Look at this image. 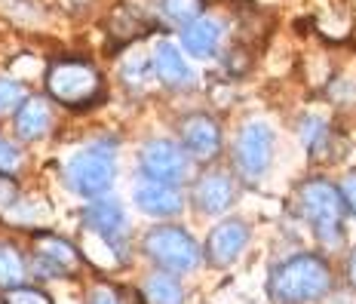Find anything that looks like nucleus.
<instances>
[{
  "label": "nucleus",
  "instance_id": "21",
  "mask_svg": "<svg viewBox=\"0 0 356 304\" xmlns=\"http://www.w3.org/2000/svg\"><path fill=\"white\" fill-rule=\"evenodd\" d=\"M22 102H25L22 83H16V80H10V77H0V114H13V111H19Z\"/></svg>",
  "mask_w": 356,
  "mask_h": 304
},
{
  "label": "nucleus",
  "instance_id": "14",
  "mask_svg": "<svg viewBox=\"0 0 356 304\" xmlns=\"http://www.w3.org/2000/svg\"><path fill=\"white\" fill-rule=\"evenodd\" d=\"M151 65H154V71H157V80L163 86H169V90H188L191 80H194L184 56L178 53V47L169 40H160L157 47H154Z\"/></svg>",
  "mask_w": 356,
  "mask_h": 304
},
{
  "label": "nucleus",
  "instance_id": "1",
  "mask_svg": "<svg viewBox=\"0 0 356 304\" xmlns=\"http://www.w3.org/2000/svg\"><path fill=\"white\" fill-rule=\"evenodd\" d=\"M332 289V268L323 255L301 252L280 262L267 277V295L273 304H314Z\"/></svg>",
  "mask_w": 356,
  "mask_h": 304
},
{
  "label": "nucleus",
  "instance_id": "3",
  "mask_svg": "<svg viewBox=\"0 0 356 304\" xmlns=\"http://www.w3.org/2000/svg\"><path fill=\"white\" fill-rule=\"evenodd\" d=\"M47 93L65 108H89L102 95V77L86 58H56L47 68Z\"/></svg>",
  "mask_w": 356,
  "mask_h": 304
},
{
  "label": "nucleus",
  "instance_id": "16",
  "mask_svg": "<svg viewBox=\"0 0 356 304\" xmlns=\"http://www.w3.org/2000/svg\"><path fill=\"white\" fill-rule=\"evenodd\" d=\"M53 126V111L43 99H25L22 108L16 111V132L25 142H37L43 138Z\"/></svg>",
  "mask_w": 356,
  "mask_h": 304
},
{
  "label": "nucleus",
  "instance_id": "20",
  "mask_svg": "<svg viewBox=\"0 0 356 304\" xmlns=\"http://www.w3.org/2000/svg\"><path fill=\"white\" fill-rule=\"evenodd\" d=\"M301 142L307 145V151H320V145L329 138V123L323 120V117H304L301 120Z\"/></svg>",
  "mask_w": 356,
  "mask_h": 304
},
{
  "label": "nucleus",
  "instance_id": "9",
  "mask_svg": "<svg viewBox=\"0 0 356 304\" xmlns=\"http://www.w3.org/2000/svg\"><path fill=\"white\" fill-rule=\"evenodd\" d=\"M178 136H181V147L188 157L209 163L221 154V129L209 114H188L178 123Z\"/></svg>",
  "mask_w": 356,
  "mask_h": 304
},
{
  "label": "nucleus",
  "instance_id": "25",
  "mask_svg": "<svg viewBox=\"0 0 356 304\" xmlns=\"http://www.w3.org/2000/svg\"><path fill=\"white\" fill-rule=\"evenodd\" d=\"M338 191H341V197H344L347 209H353V212H356V173H353V175H347L344 188H338Z\"/></svg>",
  "mask_w": 356,
  "mask_h": 304
},
{
  "label": "nucleus",
  "instance_id": "13",
  "mask_svg": "<svg viewBox=\"0 0 356 304\" xmlns=\"http://www.w3.org/2000/svg\"><path fill=\"white\" fill-rule=\"evenodd\" d=\"M236 200V184L227 173H203L194 184V206L203 215H221L227 212Z\"/></svg>",
  "mask_w": 356,
  "mask_h": 304
},
{
  "label": "nucleus",
  "instance_id": "26",
  "mask_svg": "<svg viewBox=\"0 0 356 304\" xmlns=\"http://www.w3.org/2000/svg\"><path fill=\"white\" fill-rule=\"evenodd\" d=\"M89 304H120V301H117V295L111 292V289L99 286V289L92 292V301H89Z\"/></svg>",
  "mask_w": 356,
  "mask_h": 304
},
{
  "label": "nucleus",
  "instance_id": "17",
  "mask_svg": "<svg viewBox=\"0 0 356 304\" xmlns=\"http://www.w3.org/2000/svg\"><path fill=\"white\" fill-rule=\"evenodd\" d=\"M154 13L163 25L169 28H188L203 13V0H154Z\"/></svg>",
  "mask_w": 356,
  "mask_h": 304
},
{
  "label": "nucleus",
  "instance_id": "23",
  "mask_svg": "<svg viewBox=\"0 0 356 304\" xmlns=\"http://www.w3.org/2000/svg\"><path fill=\"white\" fill-rule=\"evenodd\" d=\"M19 166V151L13 142H6V138H0V173H16Z\"/></svg>",
  "mask_w": 356,
  "mask_h": 304
},
{
  "label": "nucleus",
  "instance_id": "7",
  "mask_svg": "<svg viewBox=\"0 0 356 304\" xmlns=\"http://www.w3.org/2000/svg\"><path fill=\"white\" fill-rule=\"evenodd\" d=\"M273 160V129L261 120H252L240 129L234 145V163L246 179H258L267 173Z\"/></svg>",
  "mask_w": 356,
  "mask_h": 304
},
{
  "label": "nucleus",
  "instance_id": "10",
  "mask_svg": "<svg viewBox=\"0 0 356 304\" xmlns=\"http://www.w3.org/2000/svg\"><path fill=\"white\" fill-rule=\"evenodd\" d=\"M80 264V252L56 234H34V268L43 280L71 273Z\"/></svg>",
  "mask_w": 356,
  "mask_h": 304
},
{
  "label": "nucleus",
  "instance_id": "11",
  "mask_svg": "<svg viewBox=\"0 0 356 304\" xmlns=\"http://www.w3.org/2000/svg\"><path fill=\"white\" fill-rule=\"evenodd\" d=\"M83 227L89 234L102 237L108 246L120 249L123 246V234H126V215H123V206L117 200H95L83 209Z\"/></svg>",
  "mask_w": 356,
  "mask_h": 304
},
{
  "label": "nucleus",
  "instance_id": "24",
  "mask_svg": "<svg viewBox=\"0 0 356 304\" xmlns=\"http://www.w3.org/2000/svg\"><path fill=\"white\" fill-rule=\"evenodd\" d=\"M16 197H19V191H16V184H13V179H6V173H0V209L13 206Z\"/></svg>",
  "mask_w": 356,
  "mask_h": 304
},
{
  "label": "nucleus",
  "instance_id": "18",
  "mask_svg": "<svg viewBox=\"0 0 356 304\" xmlns=\"http://www.w3.org/2000/svg\"><path fill=\"white\" fill-rule=\"evenodd\" d=\"M145 295L151 304H184V289L169 273H154L145 283Z\"/></svg>",
  "mask_w": 356,
  "mask_h": 304
},
{
  "label": "nucleus",
  "instance_id": "2",
  "mask_svg": "<svg viewBox=\"0 0 356 304\" xmlns=\"http://www.w3.org/2000/svg\"><path fill=\"white\" fill-rule=\"evenodd\" d=\"M295 206H298L301 218L314 227L316 240H323L325 246H335L344 237V215L347 203L341 197V191L325 179H310L304 182L295 194Z\"/></svg>",
  "mask_w": 356,
  "mask_h": 304
},
{
  "label": "nucleus",
  "instance_id": "4",
  "mask_svg": "<svg viewBox=\"0 0 356 304\" xmlns=\"http://www.w3.org/2000/svg\"><path fill=\"white\" fill-rule=\"evenodd\" d=\"M142 249L147 252V258H151L154 264H160V268L169 271V273L194 271L200 264V258H203L200 243L178 225L151 227L142 240Z\"/></svg>",
  "mask_w": 356,
  "mask_h": 304
},
{
  "label": "nucleus",
  "instance_id": "8",
  "mask_svg": "<svg viewBox=\"0 0 356 304\" xmlns=\"http://www.w3.org/2000/svg\"><path fill=\"white\" fill-rule=\"evenodd\" d=\"M249 243V227L243 218H227L221 225H215L209 237H206V246H203V255L206 262L215 264V268H231L236 258L243 255Z\"/></svg>",
  "mask_w": 356,
  "mask_h": 304
},
{
  "label": "nucleus",
  "instance_id": "6",
  "mask_svg": "<svg viewBox=\"0 0 356 304\" xmlns=\"http://www.w3.org/2000/svg\"><path fill=\"white\" fill-rule=\"evenodd\" d=\"M138 166H142L145 179L166 182L178 188L191 173V157L181 145L169 142V138H154V142H145L138 151Z\"/></svg>",
  "mask_w": 356,
  "mask_h": 304
},
{
  "label": "nucleus",
  "instance_id": "22",
  "mask_svg": "<svg viewBox=\"0 0 356 304\" xmlns=\"http://www.w3.org/2000/svg\"><path fill=\"white\" fill-rule=\"evenodd\" d=\"M3 304H53V298L34 286H13L3 292Z\"/></svg>",
  "mask_w": 356,
  "mask_h": 304
},
{
  "label": "nucleus",
  "instance_id": "19",
  "mask_svg": "<svg viewBox=\"0 0 356 304\" xmlns=\"http://www.w3.org/2000/svg\"><path fill=\"white\" fill-rule=\"evenodd\" d=\"M22 283H25V262H22V255L13 246L0 243V286L13 289Z\"/></svg>",
  "mask_w": 356,
  "mask_h": 304
},
{
  "label": "nucleus",
  "instance_id": "15",
  "mask_svg": "<svg viewBox=\"0 0 356 304\" xmlns=\"http://www.w3.org/2000/svg\"><path fill=\"white\" fill-rule=\"evenodd\" d=\"M218 43H221V25L209 16L194 19L181 31L184 53H191L194 58H212L215 53H218Z\"/></svg>",
  "mask_w": 356,
  "mask_h": 304
},
{
  "label": "nucleus",
  "instance_id": "27",
  "mask_svg": "<svg viewBox=\"0 0 356 304\" xmlns=\"http://www.w3.org/2000/svg\"><path fill=\"white\" fill-rule=\"evenodd\" d=\"M347 280H350V286L356 289V249L350 252V258H347Z\"/></svg>",
  "mask_w": 356,
  "mask_h": 304
},
{
  "label": "nucleus",
  "instance_id": "5",
  "mask_svg": "<svg viewBox=\"0 0 356 304\" xmlns=\"http://www.w3.org/2000/svg\"><path fill=\"white\" fill-rule=\"evenodd\" d=\"M114 151L105 145L80 147L65 166V182L80 197H105L114 184Z\"/></svg>",
  "mask_w": 356,
  "mask_h": 304
},
{
  "label": "nucleus",
  "instance_id": "12",
  "mask_svg": "<svg viewBox=\"0 0 356 304\" xmlns=\"http://www.w3.org/2000/svg\"><path fill=\"white\" fill-rule=\"evenodd\" d=\"M132 203L138 206V212L154 215V218H172V215L181 212L184 200H181V191H178L175 184L145 179V182L136 184V191H132Z\"/></svg>",
  "mask_w": 356,
  "mask_h": 304
}]
</instances>
